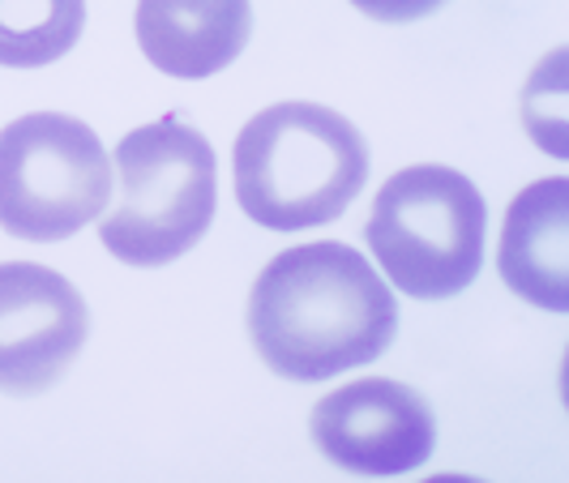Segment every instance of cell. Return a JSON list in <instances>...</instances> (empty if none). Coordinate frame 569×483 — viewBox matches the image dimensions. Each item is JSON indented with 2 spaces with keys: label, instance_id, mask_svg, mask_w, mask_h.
<instances>
[{
  "label": "cell",
  "instance_id": "1",
  "mask_svg": "<svg viewBox=\"0 0 569 483\" xmlns=\"http://www.w3.org/2000/svg\"><path fill=\"white\" fill-rule=\"evenodd\" d=\"M399 330L390 283L339 240L283 249L249 291V339L283 381H330L372 364Z\"/></svg>",
  "mask_w": 569,
  "mask_h": 483
},
{
  "label": "cell",
  "instance_id": "2",
  "mask_svg": "<svg viewBox=\"0 0 569 483\" xmlns=\"http://www.w3.org/2000/svg\"><path fill=\"white\" fill-rule=\"evenodd\" d=\"M236 201L266 231L339 219L369 180V142L321 103H274L240 129L231 150Z\"/></svg>",
  "mask_w": 569,
  "mask_h": 483
},
{
  "label": "cell",
  "instance_id": "3",
  "mask_svg": "<svg viewBox=\"0 0 569 483\" xmlns=\"http://www.w3.org/2000/svg\"><path fill=\"white\" fill-rule=\"evenodd\" d=\"M116 201L99 214V240L124 265L154 270L184 256L210 231L219 201L214 145L193 124L163 115L116 142Z\"/></svg>",
  "mask_w": 569,
  "mask_h": 483
},
{
  "label": "cell",
  "instance_id": "4",
  "mask_svg": "<svg viewBox=\"0 0 569 483\" xmlns=\"http://www.w3.org/2000/svg\"><path fill=\"white\" fill-rule=\"evenodd\" d=\"M485 228L488 205L462 171L416 163L381 184L365 240L402 295L450 300L480 274Z\"/></svg>",
  "mask_w": 569,
  "mask_h": 483
},
{
  "label": "cell",
  "instance_id": "5",
  "mask_svg": "<svg viewBox=\"0 0 569 483\" xmlns=\"http://www.w3.org/2000/svg\"><path fill=\"white\" fill-rule=\"evenodd\" d=\"M112 201V159L99 133L64 112H30L0 129V228L57 244Z\"/></svg>",
  "mask_w": 569,
  "mask_h": 483
},
{
  "label": "cell",
  "instance_id": "6",
  "mask_svg": "<svg viewBox=\"0 0 569 483\" xmlns=\"http://www.w3.org/2000/svg\"><path fill=\"white\" fill-rule=\"evenodd\" d=\"M313 445L351 475H407L437 450V420L411 385L365 376L313 406Z\"/></svg>",
  "mask_w": 569,
  "mask_h": 483
},
{
  "label": "cell",
  "instance_id": "7",
  "mask_svg": "<svg viewBox=\"0 0 569 483\" xmlns=\"http://www.w3.org/2000/svg\"><path fill=\"white\" fill-rule=\"evenodd\" d=\"M90 339L82 291L39 261H0V394L52 390Z\"/></svg>",
  "mask_w": 569,
  "mask_h": 483
},
{
  "label": "cell",
  "instance_id": "8",
  "mask_svg": "<svg viewBox=\"0 0 569 483\" xmlns=\"http://www.w3.org/2000/svg\"><path fill=\"white\" fill-rule=\"evenodd\" d=\"M497 270L518 300L543 313H569V180L527 184L506 210Z\"/></svg>",
  "mask_w": 569,
  "mask_h": 483
},
{
  "label": "cell",
  "instance_id": "9",
  "mask_svg": "<svg viewBox=\"0 0 569 483\" xmlns=\"http://www.w3.org/2000/svg\"><path fill=\"white\" fill-rule=\"evenodd\" d=\"M138 43L146 60L168 73L198 82L244 52L253 30L249 0H138Z\"/></svg>",
  "mask_w": 569,
  "mask_h": 483
},
{
  "label": "cell",
  "instance_id": "10",
  "mask_svg": "<svg viewBox=\"0 0 569 483\" xmlns=\"http://www.w3.org/2000/svg\"><path fill=\"white\" fill-rule=\"evenodd\" d=\"M86 27V0H0V64H57Z\"/></svg>",
  "mask_w": 569,
  "mask_h": 483
},
{
  "label": "cell",
  "instance_id": "11",
  "mask_svg": "<svg viewBox=\"0 0 569 483\" xmlns=\"http://www.w3.org/2000/svg\"><path fill=\"white\" fill-rule=\"evenodd\" d=\"M522 120L527 133L557 159H566V52H548L543 64L536 69V78L522 90Z\"/></svg>",
  "mask_w": 569,
  "mask_h": 483
},
{
  "label": "cell",
  "instance_id": "12",
  "mask_svg": "<svg viewBox=\"0 0 569 483\" xmlns=\"http://www.w3.org/2000/svg\"><path fill=\"white\" fill-rule=\"evenodd\" d=\"M347 4H356L372 22H416L437 13L446 0H347Z\"/></svg>",
  "mask_w": 569,
  "mask_h": 483
}]
</instances>
